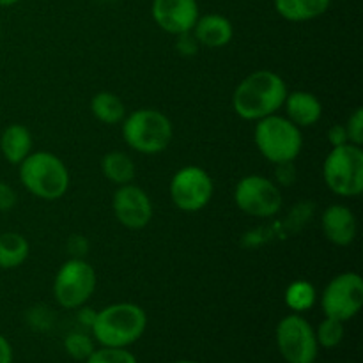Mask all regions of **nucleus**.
<instances>
[{"label":"nucleus","mask_w":363,"mask_h":363,"mask_svg":"<svg viewBox=\"0 0 363 363\" xmlns=\"http://www.w3.org/2000/svg\"><path fill=\"white\" fill-rule=\"evenodd\" d=\"M315 300H318L315 287L307 280H296L286 291V305L294 314H303L311 311L315 305Z\"/></svg>","instance_id":"4be33fe9"},{"label":"nucleus","mask_w":363,"mask_h":363,"mask_svg":"<svg viewBox=\"0 0 363 363\" xmlns=\"http://www.w3.org/2000/svg\"><path fill=\"white\" fill-rule=\"evenodd\" d=\"M145 328H147V314L144 308L123 301L96 312L91 332L99 346L130 347L144 335Z\"/></svg>","instance_id":"f03ea898"},{"label":"nucleus","mask_w":363,"mask_h":363,"mask_svg":"<svg viewBox=\"0 0 363 363\" xmlns=\"http://www.w3.org/2000/svg\"><path fill=\"white\" fill-rule=\"evenodd\" d=\"M234 202L245 215L254 218H269L282 208V194L275 181L259 174H250L236 184Z\"/></svg>","instance_id":"1a4fd4ad"},{"label":"nucleus","mask_w":363,"mask_h":363,"mask_svg":"<svg viewBox=\"0 0 363 363\" xmlns=\"http://www.w3.org/2000/svg\"><path fill=\"white\" fill-rule=\"evenodd\" d=\"M85 363H138L128 347H98L91 353Z\"/></svg>","instance_id":"393cba45"},{"label":"nucleus","mask_w":363,"mask_h":363,"mask_svg":"<svg viewBox=\"0 0 363 363\" xmlns=\"http://www.w3.org/2000/svg\"><path fill=\"white\" fill-rule=\"evenodd\" d=\"M321 229L330 243L337 245V247H347L357 238V216L347 206L332 204L323 213Z\"/></svg>","instance_id":"4468645a"},{"label":"nucleus","mask_w":363,"mask_h":363,"mask_svg":"<svg viewBox=\"0 0 363 363\" xmlns=\"http://www.w3.org/2000/svg\"><path fill=\"white\" fill-rule=\"evenodd\" d=\"M172 363H197V362H191V360H177V362H172Z\"/></svg>","instance_id":"473e14b6"},{"label":"nucleus","mask_w":363,"mask_h":363,"mask_svg":"<svg viewBox=\"0 0 363 363\" xmlns=\"http://www.w3.org/2000/svg\"><path fill=\"white\" fill-rule=\"evenodd\" d=\"M346 128V133H347V140L350 144L354 145H363V108L358 106L353 113L350 116L347 123L344 124Z\"/></svg>","instance_id":"a878e982"},{"label":"nucleus","mask_w":363,"mask_h":363,"mask_svg":"<svg viewBox=\"0 0 363 363\" xmlns=\"http://www.w3.org/2000/svg\"><path fill=\"white\" fill-rule=\"evenodd\" d=\"M0 152L6 162L20 165L32 152V135L23 124H9L0 135Z\"/></svg>","instance_id":"f3484780"},{"label":"nucleus","mask_w":363,"mask_h":363,"mask_svg":"<svg viewBox=\"0 0 363 363\" xmlns=\"http://www.w3.org/2000/svg\"><path fill=\"white\" fill-rule=\"evenodd\" d=\"M286 117L298 128H311L319 123L323 116V105L312 92L294 91L287 92L286 101Z\"/></svg>","instance_id":"2eb2a0df"},{"label":"nucleus","mask_w":363,"mask_h":363,"mask_svg":"<svg viewBox=\"0 0 363 363\" xmlns=\"http://www.w3.org/2000/svg\"><path fill=\"white\" fill-rule=\"evenodd\" d=\"M94 318H96V312L80 307V315H78V319H80L85 326H89V328H91L92 323H94Z\"/></svg>","instance_id":"7c9ffc66"},{"label":"nucleus","mask_w":363,"mask_h":363,"mask_svg":"<svg viewBox=\"0 0 363 363\" xmlns=\"http://www.w3.org/2000/svg\"><path fill=\"white\" fill-rule=\"evenodd\" d=\"M64 350L69 354L73 360L85 362L91 357L92 351L96 350L94 339L87 335L85 332H71L69 335L64 339Z\"/></svg>","instance_id":"b1692460"},{"label":"nucleus","mask_w":363,"mask_h":363,"mask_svg":"<svg viewBox=\"0 0 363 363\" xmlns=\"http://www.w3.org/2000/svg\"><path fill=\"white\" fill-rule=\"evenodd\" d=\"M328 142L332 144V147H339V145L350 144L344 124H335V126L330 128V130H328Z\"/></svg>","instance_id":"cd10ccee"},{"label":"nucleus","mask_w":363,"mask_h":363,"mask_svg":"<svg viewBox=\"0 0 363 363\" xmlns=\"http://www.w3.org/2000/svg\"><path fill=\"white\" fill-rule=\"evenodd\" d=\"M315 332V340H318L319 347H325V350H333V347L339 346L344 340V323L339 319L326 318L323 319L318 325V328H314Z\"/></svg>","instance_id":"5701e85b"},{"label":"nucleus","mask_w":363,"mask_h":363,"mask_svg":"<svg viewBox=\"0 0 363 363\" xmlns=\"http://www.w3.org/2000/svg\"><path fill=\"white\" fill-rule=\"evenodd\" d=\"M20 181L25 190L43 201H59L69 190V170L59 156L48 151L30 152L20 163Z\"/></svg>","instance_id":"7ed1b4c3"},{"label":"nucleus","mask_w":363,"mask_h":363,"mask_svg":"<svg viewBox=\"0 0 363 363\" xmlns=\"http://www.w3.org/2000/svg\"><path fill=\"white\" fill-rule=\"evenodd\" d=\"M101 170L103 176L110 181V183L117 184V186H124L130 184L137 176V169L135 163L126 152L123 151H110L103 156L101 160Z\"/></svg>","instance_id":"aec40b11"},{"label":"nucleus","mask_w":363,"mask_h":363,"mask_svg":"<svg viewBox=\"0 0 363 363\" xmlns=\"http://www.w3.org/2000/svg\"><path fill=\"white\" fill-rule=\"evenodd\" d=\"M191 32L199 45L208 46V48H222L233 41L234 27L222 14H206V16H199Z\"/></svg>","instance_id":"dca6fc26"},{"label":"nucleus","mask_w":363,"mask_h":363,"mask_svg":"<svg viewBox=\"0 0 363 363\" xmlns=\"http://www.w3.org/2000/svg\"><path fill=\"white\" fill-rule=\"evenodd\" d=\"M323 177L339 197H358L363 191V151L360 145L332 147L323 165Z\"/></svg>","instance_id":"423d86ee"},{"label":"nucleus","mask_w":363,"mask_h":363,"mask_svg":"<svg viewBox=\"0 0 363 363\" xmlns=\"http://www.w3.org/2000/svg\"><path fill=\"white\" fill-rule=\"evenodd\" d=\"M286 96L287 85L280 74L269 69H259L240 82L233 94V108L241 119L257 123L279 112Z\"/></svg>","instance_id":"f257e3e1"},{"label":"nucleus","mask_w":363,"mask_h":363,"mask_svg":"<svg viewBox=\"0 0 363 363\" xmlns=\"http://www.w3.org/2000/svg\"><path fill=\"white\" fill-rule=\"evenodd\" d=\"M103 2H116V0H103Z\"/></svg>","instance_id":"72a5a7b5"},{"label":"nucleus","mask_w":363,"mask_h":363,"mask_svg":"<svg viewBox=\"0 0 363 363\" xmlns=\"http://www.w3.org/2000/svg\"><path fill=\"white\" fill-rule=\"evenodd\" d=\"M18 2H20V0H0V7H11Z\"/></svg>","instance_id":"2f4dec72"},{"label":"nucleus","mask_w":363,"mask_h":363,"mask_svg":"<svg viewBox=\"0 0 363 363\" xmlns=\"http://www.w3.org/2000/svg\"><path fill=\"white\" fill-rule=\"evenodd\" d=\"M18 195L13 186L0 181V213H7L16 206Z\"/></svg>","instance_id":"bb28decb"},{"label":"nucleus","mask_w":363,"mask_h":363,"mask_svg":"<svg viewBox=\"0 0 363 363\" xmlns=\"http://www.w3.org/2000/svg\"><path fill=\"white\" fill-rule=\"evenodd\" d=\"M174 128L169 117L155 108H140L124 117L123 137L140 155H160L172 142Z\"/></svg>","instance_id":"20e7f679"},{"label":"nucleus","mask_w":363,"mask_h":363,"mask_svg":"<svg viewBox=\"0 0 363 363\" xmlns=\"http://www.w3.org/2000/svg\"><path fill=\"white\" fill-rule=\"evenodd\" d=\"M113 215L117 222L131 230H140L147 227L152 220V202L140 186L133 183L119 186L112 201Z\"/></svg>","instance_id":"f8f14e48"},{"label":"nucleus","mask_w":363,"mask_h":363,"mask_svg":"<svg viewBox=\"0 0 363 363\" xmlns=\"http://www.w3.org/2000/svg\"><path fill=\"white\" fill-rule=\"evenodd\" d=\"M151 13L156 25L172 35L190 34L201 16L197 0H152Z\"/></svg>","instance_id":"ddd939ff"},{"label":"nucleus","mask_w":363,"mask_h":363,"mask_svg":"<svg viewBox=\"0 0 363 363\" xmlns=\"http://www.w3.org/2000/svg\"><path fill=\"white\" fill-rule=\"evenodd\" d=\"M30 245L23 234L0 233V269H16L27 261Z\"/></svg>","instance_id":"6ab92c4d"},{"label":"nucleus","mask_w":363,"mask_h":363,"mask_svg":"<svg viewBox=\"0 0 363 363\" xmlns=\"http://www.w3.org/2000/svg\"><path fill=\"white\" fill-rule=\"evenodd\" d=\"M67 248H69V252L74 255V257L84 259L85 252H87L89 248L87 240H85L84 236H73L69 240V243H67Z\"/></svg>","instance_id":"c85d7f7f"},{"label":"nucleus","mask_w":363,"mask_h":363,"mask_svg":"<svg viewBox=\"0 0 363 363\" xmlns=\"http://www.w3.org/2000/svg\"><path fill=\"white\" fill-rule=\"evenodd\" d=\"M363 280L358 273H340L328 282L321 296V307L326 318L346 323L362 311Z\"/></svg>","instance_id":"9b49d317"},{"label":"nucleus","mask_w":363,"mask_h":363,"mask_svg":"<svg viewBox=\"0 0 363 363\" xmlns=\"http://www.w3.org/2000/svg\"><path fill=\"white\" fill-rule=\"evenodd\" d=\"M0 363H13V347L4 335H0Z\"/></svg>","instance_id":"c756f323"},{"label":"nucleus","mask_w":363,"mask_h":363,"mask_svg":"<svg viewBox=\"0 0 363 363\" xmlns=\"http://www.w3.org/2000/svg\"><path fill=\"white\" fill-rule=\"evenodd\" d=\"M0 32H2V23H0Z\"/></svg>","instance_id":"f704fd0d"},{"label":"nucleus","mask_w":363,"mask_h":363,"mask_svg":"<svg viewBox=\"0 0 363 363\" xmlns=\"http://www.w3.org/2000/svg\"><path fill=\"white\" fill-rule=\"evenodd\" d=\"M273 4L284 20L300 23L323 16L328 11L332 0H273Z\"/></svg>","instance_id":"a211bd4d"},{"label":"nucleus","mask_w":363,"mask_h":363,"mask_svg":"<svg viewBox=\"0 0 363 363\" xmlns=\"http://www.w3.org/2000/svg\"><path fill=\"white\" fill-rule=\"evenodd\" d=\"M215 184L211 176L197 165H186L170 181V199L183 213H197L211 202Z\"/></svg>","instance_id":"9d476101"},{"label":"nucleus","mask_w":363,"mask_h":363,"mask_svg":"<svg viewBox=\"0 0 363 363\" xmlns=\"http://www.w3.org/2000/svg\"><path fill=\"white\" fill-rule=\"evenodd\" d=\"M96 289V272L87 261L73 257L64 262L53 280V296L62 308L84 307Z\"/></svg>","instance_id":"0eeeda50"},{"label":"nucleus","mask_w":363,"mask_h":363,"mask_svg":"<svg viewBox=\"0 0 363 363\" xmlns=\"http://www.w3.org/2000/svg\"><path fill=\"white\" fill-rule=\"evenodd\" d=\"M92 116L103 124H121L126 117V106H124L123 99L116 96L113 92H98L91 101Z\"/></svg>","instance_id":"412c9836"},{"label":"nucleus","mask_w":363,"mask_h":363,"mask_svg":"<svg viewBox=\"0 0 363 363\" xmlns=\"http://www.w3.org/2000/svg\"><path fill=\"white\" fill-rule=\"evenodd\" d=\"M277 347L287 363H314L319 344L311 323L301 314H289L277 326Z\"/></svg>","instance_id":"6e6552de"},{"label":"nucleus","mask_w":363,"mask_h":363,"mask_svg":"<svg viewBox=\"0 0 363 363\" xmlns=\"http://www.w3.org/2000/svg\"><path fill=\"white\" fill-rule=\"evenodd\" d=\"M254 138L262 158L275 165L293 163L303 147L300 128L291 123L287 117L277 116V113L257 121Z\"/></svg>","instance_id":"39448f33"}]
</instances>
